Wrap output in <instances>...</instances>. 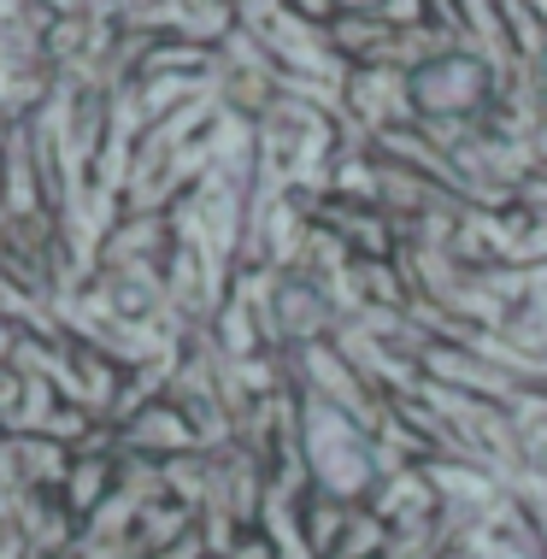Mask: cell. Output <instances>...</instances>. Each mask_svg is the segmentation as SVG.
<instances>
[{
  "instance_id": "cell-2",
  "label": "cell",
  "mask_w": 547,
  "mask_h": 559,
  "mask_svg": "<svg viewBox=\"0 0 547 559\" xmlns=\"http://www.w3.org/2000/svg\"><path fill=\"white\" fill-rule=\"evenodd\" d=\"M342 12H371V7H383V0H336Z\"/></svg>"
},
{
  "instance_id": "cell-1",
  "label": "cell",
  "mask_w": 547,
  "mask_h": 559,
  "mask_svg": "<svg viewBox=\"0 0 547 559\" xmlns=\"http://www.w3.org/2000/svg\"><path fill=\"white\" fill-rule=\"evenodd\" d=\"M413 100H418V112H430V118H465L489 100V71L471 53H442V59H430V66L413 71Z\"/></svg>"
}]
</instances>
